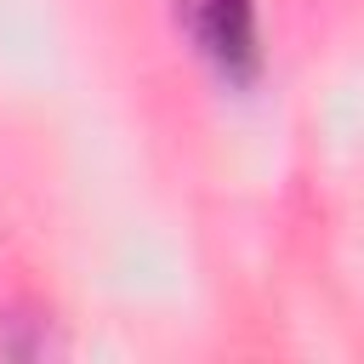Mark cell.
<instances>
[{"label": "cell", "mask_w": 364, "mask_h": 364, "mask_svg": "<svg viewBox=\"0 0 364 364\" xmlns=\"http://www.w3.org/2000/svg\"><path fill=\"white\" fill-rule=\"evenodd\" d=\"M182 6H188L199 57H210L228 80L256 68V6L250 0H182Z\"/></svg>", "instance_id": "1"}]
</instances>
